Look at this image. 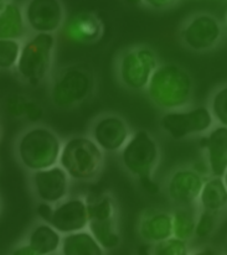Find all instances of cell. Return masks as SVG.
I'll use <instances>...</instances> for the list:
<instances>
[{
	"label": "cell",
	"instance_id": "cell-8",
	"mask_svg": "<svg viewBox=\"0 0 227 255\" xmlns=\"http://www.w3.org/2000/svg\"><path fill=\"white\" fill-rule=\"evenodd\" d=\"M177 36L186 50L206 53L216 50L226 35L219 17L208 11H196L185 17L178 29Z\"/></svg>",
	"mask_w": 227,
	"mask_h": 255
},
{
	"label": "cell",
	"instance_id": "cell-34",
	"mask_svg": "<svg viewBox=\"0 0 227 255\" xmlns=\"http://www.w3.org/2000/svg\"><path fill=\"white\" fill-rule=\"evenodd\" d=\"M137 255H152V253H150V246L145 244V246L139 247L137 251Z\"/></svg>",
	"mask_w": 227,
	"mask_h": 255
},
{
	"label": "cell",
	"instance_id": "cell-23",
	"mask_svg": "<svg viewBox=\"0 0 227 255\" xmlns=\"http://www.w3.org/2000/svg\"><path fill=\"white\" fill-rule=\"evenodd\" d=\"M87 229L106 252L113 251L121 246L122 237L119 232L118 219L90 221Z\"/></svg>",
	"mask_w": 227,
	"mask_h": 255
},
{
	"label": "cell",
	"instance_id": "cell-28",
	"mask_svg": "<svg viewBox=\"0 0 227 255\" xmlns=\"http://www.w3.org/2000/svg\"><path fill=\"white\" fill-rule=\"evenodd\" d=\"M152 255H190L189 242L172 237L168 241L150 246Z\"/></svg>",
	"mask_w": 227,
	"mask_h": 255
},
{
	"label": "cell",
	"instance_id": "cell-14",
	"mask_svg": "<svg viewBox=\"0 0 227 255\" xmlns=\"http://www.w3.org/2000/svg\"><path fill=\"white\" fill-rule=\"evenodd\" d=\"M90 223L87 196H70L53 206L50 226L62 236L86 231Z\"/></svg>",
	"mask_w": 227,
	"mask_h": 255
},
{
	"label": "cell",
	"instance_id": "cell-25",
	"mask_svg": "<svg viewBox=\"0 0 227 255\" xmlns=\"http://www.w3.org/2000/svg\"><path fill=\"white\" fill-rule=\"evenodd\" d=\"M206 107L216 126L227 128V82L216 86L209 94Z\"/></svg>",
	"mask_w": 227,
	"mask_h": 255
},
{
	"label": "cell",
	"instance_id": "cell-5",
	"mask_svg": "<svg viewBox=\"0 0 227 255\" xmlns=\"http://www.w3.org/2000/svg\"><path fill=\"white\" fill-rule=\"evenodd\" d=\"M106 152L87 135H72L63 140L58 165L72 182L90 183L101 177Z\"/></svg>",
	"mask_w": 227,
	"mask_h": 255
},
{
	"label": "cell",
	"instance_id": "cell-12",
	"mask_svg": "<svg viewBox=\"0 0 227 255\" xmlns=\"http://www.w3.org/2000/svg\"><path fill=\"white\" fill-rule=\"evenodd\" d=\"M72 180L60 166L27 173L29 190L36 203H47L56 206L70 197Z\"/></svg>",
	"mask_w": 227,
	"mask_h": 255
},
{
	"label": "cell",
	"instance_id": "cell-18",
	"mask_svg": "<svg viewBox=\"0 0 227 255\" xmlns=\"http://www.w3.org/2000/svg\"><path fill=\"white\" fill-rule=\"evenodd\" d=\"M22 2L12 0L0 1V40L25 41L30 36Z\"/></svg>",
	"mask_w": 227,
	"mask_h": 255
},
{
	"label": "cell",
	"instance_id": "cell-9",
	"mask_svg": "<svg viewBox=\"0 0 227 255\" xmlns=\"http://www.w3.org/2000/svg\"><path fill=\"white\" fill-rule=\"evenodd\" d=\"M158 124L162 132L175 141L201 137L216 126L206 104L163 113Z\"/></svg>",
	"mask_w": 227,
	"mask_h": 255
},
{
	"label": "cell",
	"instance_id": "cell-26",
	"mask_svg": "<svg viewBox=\"0 0 227 255\" xmlns=\"http://www.w3.org/2000/svg\"><path fill=\"white\" fill-rule=\"evenodd\" d=\"M19 40H0V67L4 72H15L22 50Z\"/></svg>",
	"mask_w": 227,
	"mask_h": 255
},
{
	"label": "cell",
	"instance_id": "cell-31",
	"mask_svg": "<svg viewBox=\"0 0 227 255\" xmlns=\"http://www.w3.org/2000/svg\"><path fill=\"white\" fill-rule=\"evenodd\" d=\"M53 206L47 205V203H37L36 208H35V212H36L37 221L45 222V223L50 224L51 216H52Z\"/></svg>",
	"mask_w": 227,
	"mask_h": 255
},
{
	"label": "cell",
	"instance_id": "cell-16",
	"mask_svg": "<svg viewBox=\"0 0 227 255\" xmlns=\"http://www.w3.org/2000/svg\"><path fill=\"white\" fill-rule=\"evenodd\" d=\"M137 234L140 241L148 246H154L172 238V211L157 207L143 210L137 221Z\"/></svg>",
	"mask_w": 227,
	"mask_h": 255
},
{
	"label": "cell",
	"instance_id": "cell-7",
	"mask_svg": "<svg viewBox=\"0 0 227 255\" xmlns=\"http://www.w3.org/2000/svg\"><path fill=\"white\" fill-rule=\"evenodd\" d=\"M57 39L56 35L31 34L22 42L21 55L15 70L20 82L39 87L51 78Z\"/></svg>",
	"mask_w": 227,
	"mask_h": 255
},
{
	"label": "cell",
	"instance_id": "cell-10",
	"mask_svg": "<svg viewBox=\"0 0 227 255\" xmlns=\"http://www.w3.org/2000/svg\"><path fill=\"white\" fill-rule=\"evenodd\" d=\"M133 132L131 124L122 114L103 112L92 119L86 135L106 154L118 155L131 140Z\"/></svg>",
	"mask_w": 227,
	"mask_h": 255
},
{
	"label": "cell",
	"instance_id": "cell-33",
	"mask_svg": "<svg viewBox=\"0 0 227 255\" xmlns=\"http://www.w3.org/2000/svg\"><path fill=\"white\" fill-rule=\"evenodd\" d=\"M190 255H223V253L211 246H204L191 252Z\"/></svg>",
	"mask_w": 227,
	"mask_h": 255
},
{
	"label": "cell",
	"instance_id": "cell-27",
	"mask_svg": "<svg viewBox=\"0 0 227 255\" xmlns=\"http://www.w3.org/2000/svg\"><path fill=\"white\" fill-rule=\"evenodd\" d=\"M221 216L215 213L198 210V219H196L195 237L199 239H205L213 236L220 224Z\"/></svg>",
	"mask_w": 227,
	"mask_h": 255
},
{
	"label": "cell",
	"instance_id": "cell-3",
	"mask_svg": "<svg viewBox=\"0 0 227 255\" xmlns=\"http://www.w3.org/2000/svg\"><path fill=\"white\" fill-rule=\"evenodd\" d=\"M97 87V77L90 67L65 65L53 71L48 80V101L58 111H73L93 98Z\"/></svg>",
	"mask_w": 227,
	"mask_h": 255
},
{
	"label": "cell",
	"instance_id": "cell-21",
	"mask_svg": "<svg viewBox=\"0 0 227 255\" xmlns=\"http://www.w3.org/2000/svg\"><path fill=\"white\" fill-rule=\"evenodd\" d=\"M60 255H106V251L99 246L88 229L62 237Z\"/></svg>",
	"mask_w": 227,
	"mask_h": 255
},
{
	"label": "cell",
	"instance_id": "cell-1",
	"mask_svg": "<svg viewBox=\"0 0 227 255\" xmlns=\"http://www.w3.org/2000/svg\"><path fill=\"white\" fill-rule=\"evenodd\" d=\"M63 140L46 124H30L12 140V155L27 173L58 165Z\"/></svg>",
	"mask_w": 227,
	"mask_h": 255
},
{
	"label": "cell",
	"instance_id": "cell-6",
	"mask_svg": "<svg viewBox=\"0 0 227 255\" xmlns=\"http://www.w3.org/2000/svg\"><path fill=\"white\" fill-rule=\"evenodd\" d=\"M119 164L133 180L145 187L152 185L162 161V149L157 137L148 130H136L118 154Z\"/></svg>",
	"mask_w": 227,
	"mask_h": 255
},
{
	"label": "cell",
	"instance_id": "cell-22",
	"mask_svg": "<svg viewBox=\"0 0 227 255\" xmlns=\"http://www.w3.org/2000/svg\"><path fill=\"white\" fill-rule=\"evenodd\" d=\"M173 237L190 242L195 237L198 207L174 206L172 211Z\"/></svg>",
	"mask_w": 227,
	"mask_h": 255
},
{
	"label": "cell",
	"instance_id": "cell-19",
	"mask_svg": "<svg viewBox=\"0 0 227 255\" xmlns=\"http://www.w3.org/2000/svg\"><path fill=\"white\" fill-rule=\"evenodd\" d=\"M62 237L52 226L37 221L29 229L24 241L39 255H48L60 252Z\"/></svg>",
	"mask_w": 227,
	"mask_h": 255
},
{
	"label": "cell",
	"instance_id": "cell-17",
	"mask_svg": "<svg viewBox=\"0 0 227 255\" xmlns=\"http://www.w3.org/2000/svg\"><path fill=\"white\" fill-rule=\"evenodd\" d=\"M200 147L211 177L223 178L227 171V128L214 127L200 137Z\"/></svg>",
	"mask_w": 227,
	"mask_h": 255
},
{
	"label": "cell",
	"instance_id": "cell-35",
	"mask_svg": "<svg viewBox=\"0 0 227 255\" xmlns=\"http://www.w3.org/2000/svg\"><path fill=\"white\" fill-rule=\"evenodd\" d=\"M224 29H225V35L227 36V12H226V15H225V19H224Z\"/></svg>",
	"mask_w": 227,
	"mask_h": 255
},
{
	"label": "cell",
	"instance_id": "cell-30",
	"mask_svg": "<svg viewBox=\"0 0 227 255\" xmlns=\"http://www.w3.org/2000/svg\"><path fill=\"white\" fill-rule=\"evenodd\" d=\"M139 4L142 5L143 9L155 12H164L177 9L183 2L179 0H143V1H139Z\"/></svg>",
	"mask_w": 227,
	"mask_h": 255
},
{
	"label": "cell",
	"instance_id": "cell-11",
	"mask_svg": "<svg viewBox=\"0 0 227 255\" xmlns=\"http://www.w3.org/2000/svg\"><path fill=\"white\" fill-rule=\"evenodd\" d=\"M208 177L195 170L193 165L174 167L165 177L163 191L174 206L198 207L201 190Z\"/></svg>",
	"mask_w": 227,
	"mask_h": 255
},
{
	"label": "cell",
	"instance_id": "cell-2",
	"mask_svg": "<svg viewBox=\"0 0 227 255\" xmlns=\"http://www.w3.org/2000/svg\"><path fill=\"white\" fill-rule=\"evenodd\" d=\"M145 94L150 103L163 113L182 111L193 104L195 82L183 66L172 62L160 63Z\"/></svg>",
	"mask_w": 227,
	"mask_h": 255
},
{
	"label": "cell",
	"instance_id": "cell-4",
	"mask_svg": "<svg viewBox=\"0 0 227 255\" xmlns=\"http://www.w3.org/2000/svg\"><path fill=\"white\" fill-rule=\"evenodd\" d=\"M160 63L159 56L152 46L145 43L126 46L114 56V77L122 88L133 93H145Z\"/></svg>",
	"mask_w": 227,
	"mask_h": 255
},
{
	"label": "cell",
	"instance_id": "cell-36",
	"mask_svg": "<svg viewBox=\"0 0 227 255\" xmlns=\"http://www.w3.org/2000/svg\"><path fill=\"white\" fill-rule=\"evenodd\" d=\"M223 180H224V182H225V185H226V188H227V171H226L225 176H224V177H223Z\"/></svg>",
	"mask_w": 227,
	"mask_h": 255
},
{
	"label": "cell",
	"instance_id": "cell-32",
	"mask_svg": "<svg viewBox=\"0 0 227 255\" xmlns=\"http://www.w3.org/2000/svg\"><path fill=\"white\" fill-rule=\"evenodd\" d=\"M9 255H39L29 244L26 243L25 241H22L21 243L16 244L14 248L11 249Z\"/></svg>",
	"mask_w": 227,
	"mask_h": 255
},
{
	"label": "cell",
	"instance_id": "cell-15",
	"mask_svg": "<svg viewBox=\"0 0 227 255\" xmlns=\"http://www.w3.org/2000/svg\"><path fill=\"white\" fill-rule=\"evenodd\" d=\"M61 34L67 41L78 45H93L104 35V22L93 11H77L68 15Z\"/></svg>",
	"mask_w": 227,
	"mask_h": 255
},
{
	"label": "cell",
	"instance_id": "cell-24",
	"mask_svg": "<svg viewBox=\"0 0 227 255\" xmlns=\"http://www.w3.org/2000/svg\"><path fill=\"white\" fill-rule=\"evenodd\" d=\"M90 221H109L118 219L119 207L116 197L111 192H102L88 197Z\"/></svg>",
	"mask_w": 227,
	"mask_h": 255
},
{
	"label": "cell",
	"instance_id": "cell-29",
	"mask_svg": "<svg viewBox=\"0 0 227 255\" xmlns=\"http://www.w3.org/2000/svg\"><path fill=\"white\" fill-rule=\"evenodd\" d=\"M30 99L31 98L22 96V94H11V96L6 97L4 101L5 112L11 118L24 119L25 121Z\"/></svg>",
	"mask_w": 227,
	"mask_h": 255
},
{
	"label": "cell",
	"instance_id": "cell-37",
	"mask_svg": "<svg viewBox=\"0 0 227 255\" xmlns=\"http://www.w3.org/2000/svg\"><path fill=\"white\" fill-rule=\"evenodd\" d=\"M48 255H60L58 253H53V254H48Z\"/></svg>",
	"mask_w": 227,
	"mask_h": 255
},
{
	"label": "cell",
	"instance_id": "cell-13",
	"mask_svg": "<svg viewBox=\"0 0 227 255\" xmlns=\"http://www.w3.org/2000/svg\"><path fill=\"white\" fill-rule=\"evenodd\" d=\"M22 7L30 34L56 35L67 19L61 0H27L22 2Z\"/></svg>",
	"mask_w": 227,
	"mask_h": 255
},
{
	"label": "cell",
	"instance_id": "cell-20",
	"mask_svg": "<svg viewBox=\"0 0 227 255\" xmlns=\"http://www.w3.org/2000/svg\"><path fill=\"white\" fill-rule=\"evenodd\" d=\"M198 210L223 216L227 212V188L221 177H209L204 183Z\"/></svg>",
	"mask_w": 227,
	"mask_h": 255
}]
</instances>
